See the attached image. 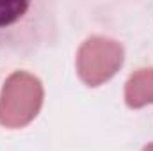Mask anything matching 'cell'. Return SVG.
<instances>
[{
    "label": "cell",
    "mask_w": 153,
    "mask_h": 151,
    "mask_svg": "<svg viewBox=\"0 0 153 151\" xmlns=\"http://www.w3.org/2000/svg\"><path fill=\"white\" fill-rule=\"evenodd\" d=\"M53 11L45 2L0 0V50L30 53L53 38Z\"/></svg>",
    "instance_id": "1"
},
{
    "label": "cell",
    "mask_w": 153,
    "mask_h": 151,
    "mask_svg": "<svg viewBox=\"0 0 153 151\" xmlns=\"http://www.w3.org/2000/svg\"><path fill=\"white\" fill-rule=\"evenodd\" d=\"M43 103V87L36 76L16 71L7 78L0 96V124L22 128L30 123Z\"/></svg>",
    "instance_id": "2"
},
{
    "label": "cell",
    "mask_w": 153,
    "mask_h": 151,
    "mask_svg": "<svg viewBox=\"0 0 153 151\" xmlns=\"http://www.w3.org/2000/svg\"><path fill=\"white\" fill-rule=\"evenodd\" d=\"M123 64V48L119 43L107 38H89L78 50L76 70L80 78L96 87L107 82Z\"/></svg>",
    "instance_id": "3"
},
{
    "label": "cell",
    "mask_w": 153,
    "mask_h": 151,
    "mask_svg": "<svg viewBox=\"0 0 153 151\" xmlns=\"http://www.w3.org/2000/svg\"><path fill=\"white\" fill-rule=\"evenodd\" d=\"M126 105L132 109L144 107L146 103H153V68L139 70L128 78L125 89Z\"/></svg>",
    "instance_id": "4"
},
{
    "label": "cell",
    "mask_w": 153,
    "mask_h": 151,
    "mask_svg": "<svg viewBox=\"0 0 153 151\" xmlns=\"http://www.w3.org/2000/svg\"><path fill=\"white\" fill-rule=\"evenodd\" d=\"M143 151H153V144H148V146H146Z\"/></svg>",
    "instance_id": "5"
}]
</instances>
